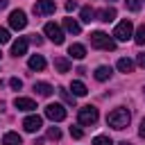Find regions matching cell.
Returning a JSON list of instances; mask_svg holds the SVG:
<instances>
[{
    "instance_id": "cell-31",
    "label": "cell",
    "mask_w": 145,
    "mask_h": 145,
    "mask_svg": "<svg viewBox=\"0 0 145 145\" xmlns=\"http://www.w3.org/2000/svg\"><path fill=\"white\" fill-rule=\"evenodd\" d=\"M75 9H77V2L75 0H68L66 2V11H75Z\"/></svg>"
},
{
    "instance_id": "cell-28",
    "label": "cell",
    "mask_w": 145,
    "mask_h": 145,
    "mask_svg": "<svg viewBox=\"0 0 145 145\" xmlns=\"http://www.w3.org/2000/svg\"><path fill=\"white\" fill-rule=\"evenodd\" d=\"M9 86H11V88H16V91H20V86H23V82H20L18 77H11V79H9Z\"/></svg>"
},
{
    "instance_id": "cell-29",
    "label": "cell",
    "mask_w": 145,
    "mask_h": 145,
    "mask_svg": "<svg viewBox=\"0 0 145 145\" xmlns=\"http://www.w3.org/2000/svg\"><path fill=\"white\" fill-rule=\"evenodd\" d=\"M70 136H72V138H82V136H84L82 127H70Z\"/></svg>"
},
{
    "instance_id": "cell-14",
    "label": "cell",
    "mask_w": 145,
    "mask_h": 145,
    "mask_svg": "<svg viewBox=\"0 0 145 145\" xmlns=\"http://www.w3.org/2000/svg\"><path fill=\"white\" fill-rule=\"evenodd\" d=\"M97 16H100L97 20H102V23H111V20L116 18V9H113V7H104V9L97 11Z\"/></svg>"
},
{
    "instance_id": "cell-26",
    "label": "cell",
    "mask_w": 145,
    "mask_h": 145,
    "mask_svg": "<svg viewBox=\"0 0 145 145\" xmlns=\"http://www.w3.org/2000/svg\"><path fill=\"white\" fill-rule=\"evenodd\" d=\"M125 5H127L129 11H138L140 9V0H125Z\"/></svg>"
},
{
    "instance_id": "cell-9",
    "label": "cell",
    "mask_w": 145,
    "mask_h": 145,
    "mask_svg": "<svg viewBox=\"0 0 145 145\" xmlns=\"http://www.w3.org/2000/svg\"><path fill=\"white\" fill-rule=\"evenodd\" d=\"M41 127H43V118H41V116H27V118L23 120V129L29 131V134H36Z\"/></svg>"
},
{
    "instance_id": "cell-27",
    "label": "cell",
    "mask_w": 145,
    "mask_h": 145,
    "mask_svg": "<svg viewBox=\"0 0 145 145\" xmlns=\"http://www.w3.org/2000/svg\"><path fill=\"white\" fill-rule=\"evenodd\" d=\"M48 138H52V140H59V138H61V131H59L57 127H50V129H48Z\"/></svg>"
},
{
    "instance_id": "cell-23",
    "label": "cell",
    "mask_w": 145,
    "mask_h": 145,
    "mask_svg": "<svg viewBox=\"0 0 145 145\" xmlns=\"http://www.w3.org/2000/svg\"><path fill=\"white\" fill-rule=\"evenodd\" d=\"M134 41H136L138 45H145V25H140V27L136 29V34H134Z\"/></svg>"
},
{
    "instance_id": "cell-12",
    "label": "cell",
    "mask_w": 145,
    "mask_h": 145,
    "mask_svg": "<svg viewBox=\"0 0 145 145\" xmlns=\"http://www.w3.org/2000/svg\"><path fill=\"white\" fill-rule=\"evenodd\" d=\"M34 91H36V95H41V97H50V95L54 93V88H52L48 82H36V84H34Z\"/></svg>"
},
{
    "instance_id": "cell-19",
    "label": "cell",
    "mask_w": 145,
    "mask_h": 145,
    "mask_svg": "<svg viewBox=\"0 0 145 145\" xmlns=\"http://www.w3.org/2000/svg\"><path fill=\"white\" fill-rule=\"evenodd\" d=\"M70 91H72V97H84L88 93V88L84 86V82H72L70 84Z\"/></svg>"
},
{
    "instance_id": "cell-38",
    "label": "cell",
    "mask_w": 145,
    "mask_h": 145,
    "mask_svg": "<svg viewBox=\"0 0 145 145\" xmlns=\"http://www.w3.org/2000/svg\"><path fill=\"white\" fill-rule=\"evenodd\" d=\"M143 91H145V88H143Z\"/></svg>"
},
{
    "instance_id": "cell-30",
    "label": "cell",
    "mask_w": 145,
    "mask_h": 145,
    "mask_svg": "<svg viewBox=\"0 0 145 145\" xmlns=\"http://www.w3.org/2000/svg\"><path fill=\"white\" fill-rule=\"evenodd\" d=\"M7 41H9V32H7L5 27H0V45H2V43H7Z\"/></svg>"
},
{
    "instance_id": "cell-20",
    "label": "cell",
    "mask_w": 145,
    "mask_h": 145,
    "mask_svg": "<svg viewBox=\"0 0 145 145\" xmlns=\"http://www.w3.org/2000/svg\"><path fill=\"white\" fill-rule=\"evenodd\" d=\"M63 27H66V32H70V34H79V32H82V27H79V23H77L75 18H63Z\"/></svg>"
},
{
    "instance_id": "cell-22",
    "label": "cell",
    "mask_w": 145,
    "mask_h": 145,
    "mask_svg": "<svg viewBox=\"0 0 145 145\" xmlns=\"http://www.w3.org/2000/svg\"><path fill=\"white\" fill-rule=\"evenodd\" d=\"M79 16H82V20H84V23H91V20H95V18H93V16H95V11H93L91 7H82Z\"/></svg>"
},
{
    "instance_id": "cell-4",
    "label": "cell",
    "mask_w": 145,
    "mask_h": 145,
    "mask_svg": "<svg viewBox=\"0 0 145 145\" xmlns=\"http://www.w3.org/2000/svg\"><path fill=\"white\" fill-rule=\"evenodd\" d=\"M97 118H100V113H97V109L95 106H82L79 109V113H77V120H79V125H95L97 122Z\"/></svg>"
},
{
    "instance_id": "cell-1",
    "label": "cell",
    "mask_w": 145,
    "mask_h": 145,
    "mask_svg": "<svg viewBox=\"0 0 145 145\" xmlns=\"http://www.w3.org/2000/svg\"><path fill=\"white\" fill-rule=\"evenodd\" d=\"M129 120H131V116H129V111H127L125 106H118V109H113V111L106 116V125L113 127V129H125V127L129 125Z\"/></svg>"
},
{
    "instance_id": "cell-15",
    "label": "cell",
    "mask_w": 145,
    "mask_h": 145,
    "mask_svg": "<svg viewBox=\"0 0 145 145\" xmlns=\"http://www.w3.org/2000/svg\"><path fill=\"white\" fill-rule=\"evenodd\" d=\"M27 66H29L32 70H43V68H45V59H43L41 54H32L29 61H27Z\"/></svg>"
},
{
    "instance_id": "cell-37",
    "label": "cell",
    "mask_w": 145,
    "mask_h": 145,
    "mask_svg": "<svg viewBox=\"0 0 145 145\" xmlns=\"http://www.w3.org/2000/svg\"><path fill=\"white\" fill-rule=\"evenodd\" d=\"M109 2H116V0H109Z\"/></svg>"
},
{
    "instance_id": "cell-32",
    "label": "cell",
    "mask_w": 145,
    "mask_h": 145,
    "mask_svg": "<svg viewBox=\"0 0 145 145\" xmlns=\"http://www.w3.org/2000/svg\"><path fill=\"white\" fill-rule=\"evenodd\" d=\"M138 134H140V136H143V138H145V118H143V120H140V127H138Z\"/></svg>"
},
{
    "instance_id": "cell-13",
    "label": "cell",
    "mask_w": 145,
    "mask_h": 145,
    "mask_svg": "<svg viewBox=\"0 0 145 145\" xmlns=\"http://www.w3.org/2000/svg\"><path fill=\"white\" fill-rule=\"evenodd\" d=\"M68 54H70L72 59H84V57H86V48H84L82 43H72V45L68 48Z\"/></svg>"
},
{
    "instance_id": "cell-8",
    "label": "cell",
    "mask_w": 145,
    "mask_h": 145,
    "mask_svg": "<svg viewBox=\"0 0 145 145\" xmlns=\"http://www.w3.org/2000/svg\"><path fill=\"white\" fill-rule=\"evenodd\" d=\"M54 9H57L54 0H36V5H34L36 16H50V14H54Z\"/></svg>"
},
{
    "instance_id": "cell-10",
    "label": "cell",
    "mask_w": 145,
    "mask_h": 145,
    "mask_svg": "<svg viewBox=\"0 0 145 145\" xmlns=\"http://www.w3.org/2000/svg\"><path fill=\"white\" fill-rule=\"evenodd\" d=\"M14 106H16L18 111H34V109H36V102H34L32 97H16V100H14Z\"/></svg>"
},
{
    "instance_id": "cell-6",
    "label": "cell",
    "mask_w": 145,
    "mask_h": 145,
    "mask_svg": "<svg viewBox=\"0 0 145 145\" xmlns=\"http://www.w3.org/2000/svg\"><path fill=\"white\" fill-rule=\"evenodd\" d=\"M43 32H45V36H48L54 45H61V43H63V32H61V27H59L57 23H45Z\"/></svg>"
},
{
    "instance_id": "cell-39",
    "label": "cell",
    "mask_w": 145,
    "mask_h": 145,
    "mask_svg": "<svg viewBox=\"0 0 145 145\" xmlns=\"http://www.w3.org/2000/svg\"><path fill=\"white\" fill-rule=\"evenodd\" d=\"M0 54H2V52H0Z\"/></svg>"
},
{
    "instance_id": "cell-7",
    "label": "cell",
    "mask_w": 145,
    "mask_h": 145,
    "mask_svg": "<svg viewBox=\"0 0 145 145\" xmlns=\"http://www.w3.org/2000/svg\"><path fill=\"white\" fill-rule=\"evenodd\" d=\"M9 25H11V29H25V25H27L25 11H23V9H14V11L9 14Z\"/></svg>"
},
{
    "instance_id": "cell-11",
    "label": "cell",
    "mask_w": 145,
    "mask_h": 145,
    "mask_svg": "<svg viewBox=\"0 0 145 145\" xmlns=\"http://www.w3.org/2000/svg\"><path fill=\"white\" fill-rule=\"evenodd\" d=\"M25 52H27V39H23V36H20L18 41H14V43H11V54H14V57H23Z\"/></svg>"
},
{
    "instance_id": "cell-21",
    "label": "cell",
    "mask_w": 145,
    "mask_h": 145,
    "mask_svg": "<svg viewBox=\"0 0 145 145\" xmlns=\"http://www.w3.org/2000/svg\"><path fill=\"white\" fill-rule=\"evenodd\" d=\"M116 66H118V70H120V72H131V70H134V61H131L129 57L118 59V63H116Z\"/></svg>"
},
{
    "instance_id": "cell-35",
    "label": "cell",
    "mask_w": 145,
    "mask_h": 145,
    "mask_svg": "<svg viewBox=\"0 0 145 145\" xmlns=\"http://www.w3.org/2000/svg\"><path fill=\"white\" fill-rule=\"evenodd\" d=\"M7 5H9V0H0V9H5Z\"/></svg>"
},
{
    "instance_id": "cell-2",
    "label": "cell",
    "mask_w": 145,
    "mask_h": 145,
    "mask_svg": "<svg viewBox=\"0 0 145 145\" xmlns=\"http://www.w3.org/2000/svg\"><path fill=\"white\" fill-rule=\"evenodd\" d=\"M91 45L97 48V50L113 52V50H116V39H111V36L104 34V32H93V34H91Z\"/></svg>"
},
{
    "instance_id": "cell-18",
    "label": "cell",
    "mask_w": 145,
    "mask_h": 145,
    "mask_svg": "<svg viewBox=\"0 0 145 145\" xmlns=\"http://www.w3.org/2000/svg\"><path fill=\"white\" fill-rule=\"evenodd\" d=\"M93 75H95V79H97V82H106V79L111 77V68H109V66H97Z\"/></svg>"
},
{
    "instance_id": "cell-25",
    "label": "cell",
    "mask_w": 145,
    "mask_h": 145,
    "mask_svg": "<svg viewBox=\"0 0 145 145\" xmlns=\"http://www.w3.org/2000/svg\"><path fill=\"white\" fill-rule=\"evenodd\" d=\"M59 95L63 97V102H66V104H75V97H72V95H70L66 88H59Z\"/></svg>"
},
{
    "instance_id": "cell-36",
    "label": "cell",
    "mask_w": 145,
    "mask_h": 145,
    "mask_svg": "<svg viewBox=\"0 0 145 145\" xmlns=\"http://www.w3.org/2000/svg\"><path fill=\"white\" fill-rule=\"evenodd\" d=\"M120 145H131V143H127V140H122V143H120Z\"/></svg>"
},
{
    "instance_id": "cell-5",
    "label": "cell",
    "mask_w": 145,
    "mask_h": 145,
    "mask_svg": "<svg viewBox=\"0 0 145 145\" xmlns=\"http://www.w3.org/2000/svg\"><path fill=\"white\" fill-rule=\"evenodd\" d=\"M45 118H50L52 122H61V120H66V109H63V104L50 102V104L45 106Z\"/></svg>"
},
{
    "instance_id": "cell-17",
    "label": "cell",
    "mask_w": 145,
    "mask_h": 145,
    "mask_svg": "<svg viewBox=\"0 0 145 145\" xmlns=\"http://www.w3.org/2000/svg\"><path fill=\"white\" fill-rule=\"evenodd\" d=\"M2 145H23V138L16 134V131H7L2 136Z\"/></svg>"
},
{
    "instance_id": "cell-34",
    "label": "cell",
    "mask_w": 145,
    "mask_h": 145,
    "mask_svg": "<svg viewBox=\"0 0 145 145\" xmlns=\"http://www.w3.org/2000/svg\"><path fill=\"white\" fill-rule=\"evenodd\" d=\"M138 63H140V66H145V52H143V54H138Z\"/></svg>"
},
{
    "instance_id": "cell-3",
    "label": "cell",
    "mask_w": 145,
    "mask_h": 145,
    "mask_svg": "<svg viewBox=\"0 0 145 145\" xmlns=\"http://www.w3.org/2000/svg\"><path fill=\"white\" fill-rule=\"evenodd\" d=\"M113 36H116V41H129L131 36H134V25H131V20H120L118 25H116V29H113Z\"/></svg>"
},
{
    "instance_id": "cell-33",
    "label": "cell",
    "mask_w": 145,
    "mask_h": 145,
    "mask_svg": "<svg viewBox=\"0 0 145 145\" xmlns=\"http://www.w3.org/2000/svg\"><path fill=\"white\" fill-rule=\"evenodd\" d=\"M32 41H34V43H36V45H41V43H43V39H41V36H36V34H34V36H32Z\"/></svg>"
},
{
    "instance_id": "cell-16",
    "label": "cell",
    "mask_w": 145,
    "mask_h": 145,
    "mask_svg": "<svg viewBox=\"0 0 145 145\" xmlns=\"http://www.w3.org/2000/svg\"><path fill=\"white\" fill-rule=\"evenodd\" d=\"M54 70L57 72H68L70 70V59L68 57H57L54 59Z\"/></svg>"
},
{
    "instance_id": "cell-24",
    "label": "cell",
    "mask_w": 145,
    "mask_h": 145,
    "mask_svg": "<svg viewBox=\"0 0 145 145\" xmlns=\"http://www.w3.org/2000/svg\"><path fill=\"white\" fill-rule=\"evenodd\" d=\"M93 145H113V140L109 136H95L93 138Z\"/></svg>"
}]
</instances>
